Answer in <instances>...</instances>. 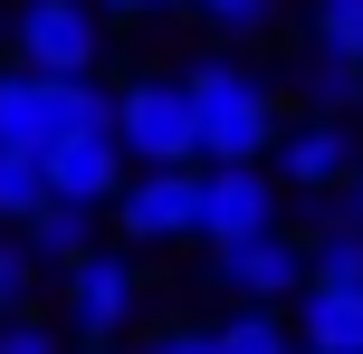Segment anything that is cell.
Masks as SVG:
<instances>
[{"label":"cell","instance_id":"5b68a950","mask_svg":"<svg viewBox=\"0 0 363 354\" xmlns=\"http://www.w3.org/2000/svg\"><path fill=\"white\" fill-rule=\"evenodd\" d=\"M96 0H19V67L38 77H96Z\"/></svg>","mask_w":363,"mask_h":354},{"label":"cell","instance_id":"52a82bcc","mask_svg":"<svg viewBox=\"0 0 363 354\" xmlns=\"http://www.w3.org/2000/svg\"><path fill=\"white\" fill-rule=\"evenodd\" d=\"M191 172L201 163H144L115 182V221H125V240H191Z\"/></svg>","mask_w":363,"mask_h":354},{"label":"cell","instance_id":"cb8c5ba5","mask_svg":"<svg viewBox=\"0 0 363 354\" xmlns=\"http://www.w3.org/2000/svg\"><path fill=\"white\" fill-rule=\"evenodd\" d=\"M287 354H315V345H287Z\"/></svg>","mask_w":363,"mask_h":354},{"label":"cell","instance_id":"30bf717a","mask_svg":"<svg viewBox=\"0 0 363 354\" xmlns=\"http://www.w3.org/2000/svg\"><path fill=\"white\" fill-rule=\"evenodd\" d=\"M296 287H306L296 336L315 354H363V278H296Z\"/></svg>","mask_w":363,"mask_h":354},{"label":"cell","instance_id":"7a4b0ae2","mask_svg":"<svg viewBox=\"0 0 363 354\" xmlns=\"http://www.w3.org/2000/svg\"><path fill=\"white\" fill-rule=\"evenodd\" d=\"M106 125V87L96 77H38V67H0V144L48 153L57 134Z\"/></svg>","mask_w":363,"mask_h":354},{"label":"cell","instance_id":"7402d4cb","mask_svg":"<svg viewBox=\"0 0 363 354\" xmlns=\"http://www.w3.org/2000/svg\"><path fill=\"white\" fill-rule=\"evenodd\" d=\"M106 10H134V19H144V10H172V0H106Z\"/></svg>","mask_w":363,"mask_h":354},{"label":"cell","instance_id":"ba28073f","mask_svg":"<svg viewBox=\"0 0 363 354\" xmlns=\"http://www.w3.org/2000/svg\"><path fill=\"white\" fill-rule=\"evenodd\" d=\"M38 172H48V201H86V211H106L115 182H125V144H115L106 125H77V134H57V144L38 153Z\"/></svg>","mask_w":363,"mask_h":354},{"label":"cell","instance_id":"8fae6325","mask_svg":"<svg viewBox=\"0 0 363 354\" xmlns=\"http://www.w3.org/2000/svg\"><path fill=\"white\" fill-rule=\"evenodd\" d=\"M277 172H287L296 192H335L354 172V144H345V125L335 115H315V125H296L287 144H277Z\"/></svg>","mask_w":363,"mask_h":354},{"label":"cell","instance_id":"e0dca14e","mask_svg":"<svg viewBox=\"0 0 363 354\" xmlns=\"http://www.w3.org/2000/svg\"><path fill=\"white\" fill-rule=\"evenodd\" d=\"M306 87L325 96V106H363V67H354V57H335V48H315V67H306Z\"/></svg>","mask_w":363,"mask_h":354},{"label":"cell","instance_id":"603a6c76","mask_svg":"<svg viewBox=\"0 0 363 354\" xmlns=\"http://www.w3.org/2000/svg\"><path fill=\"white\" fill-rule=\"evenodd\" d=\"M354 221H363V182H354Z\"/></svg>","mask_w":363,"mask_h":354},{"label":"cell","instance_id":"2e32d148","mask_svg":"<svg viewBox=\"0 0 363 354\" xmlns=\"http://www.w3.org/2000/svg\"><path fill=\"white\" fill-rule=\"evenodd\" d=\"M306 38L335 48V57H354L363 48V0H306Z\"/></svg>","mask_w":363,"mask_h":354},{"label":"cell","instance_id":"7c38bea8","mask_svg":"<svg viewBox=\"0 0 363 354\" xmlns=\"http://www.w3.org/2000/svg\"><path fill=\"white\" fill-rule=\"evenodd\" d=\"M19 249H29L38 268L86 259V249H96V211H86V201H38L29 221H19Z\"/></svg>","mask_w":363,"mask_h":354},{"label":"cell","instance_id":"277c9868","mask_svg":"<svg viewBox=\"0 0 363 354\" xmlns=\"http://www.w3.org/2000/svg\"><path fill=\"white\" fill-rule=\"evenodd\" d=\"M249 230H277V182L258 163H201L191 172V240H249Z\"/></svg>","mask_w":363,"mask_h":354},{"label":"cell","instance_id":"484cf974","mask_svg":"<svg viewBox=\"0 0 363 354\" xmlns=\"http://www.w3.org/2000/svg\"><path fill=\"white\" fill-rule=\"evenodd\" d=\"M354 67H363V48H354Z\"/></svg>","mask_w":363,"mask_h":354},{"label":"cell","instance_id":"d4e9b609","mask_svg":"<svg viewBox=\"0 0 363 354\" xmlns=\"http://www.w3.org/2000/svg\"><path fill=\"white\" fill-rule=\"evenodd\" d=\"M86 354H106V345H86Z\"/></svg>","mask_w":363,"mask_h":354},{"label":"cell","instance_id":"9a60e30c","mask_svg":"<svg viewBox=\"0 0 363 354\" xmlns=\"http://www.w3.org/2000/svg\"><path fill=\"white\" fill-rule=\"evenodd\" d=\"M306 278H363V221H354V211L306 240Z\"/></svg>","mask_w":363,"mask_h":354},{"label":"cell","instance_id":"ac0fdd59","mask_svg":"<svg viewBox=\"0 0 363 354\" xmlns=\"http://www.w3.org/2000/svg\"><path fill=\"white\" fill-rule=\"evenodd\" d=\"M29 287H38V259L19 249V230H0V316H10V306H29Z\"/></svg>","mask_w":363,"mask_h":354},{"label":"cell","instance_id":"3957f363","mask_svg":"<svg viewBox=\"0 0 363 354\" xmlns=\"http://www.w3.org/2000/svg\"><path fill=\"white\" fill-rule=\"evenodd\" d=\"M106 134L125 144V163H201V153H191L182 77H134L125 96H106Z\"/></svg>","mask_w":363,"mask_h":354},{"label":"cell","instance_id":"6da1fadb","mask_svg":"<svg viewBox=\"0 0 363 354\" xmlns=\"http://www.w3.org/2000/svg\"><path fill=\"white\" fill-rule=\"evenodd\" d=\"M182 106H191V153H201V163H258V153L277 144L268 77L230 67V57H211V67L182 77Z\"/></svg>","mask_w":363,"mask_h":354},{"label":"cell","instance_id":"4fadbf2b","mask_svg":"<svg viewBox=\"0 0 363 354\" xmlns=\"http://www.w3.org/2000/svg\"><path fill=\"white\" fill-rule=\"evenodd\" d=\"M201 336H211V354H287L296 326L277 316V306H239L230 326H201Z\"/></svg>","mask_w":363,"mask_h":354},{"label":"cell","instance_id":"ffe728a7","mask_svg":"<svg viewBox=\"0 0 363 354\" xmlns=\"http://www.w3.org/2000/svg\"><path fill=\"white\" fill-rule=\"evenodd\" d=\"M201 19H220V29H268V10L277 0H191Z\"/></svg>","mask_w":363,"mask_h":354},{"label":"cell","instance_id":"8992f818","mask_svg":"<svg viewBox=\"0 0 363 354\" xmlns=\"http://www.w3.org/2000/svg\"><path fill=\"white\" fill-rule=\"evenodd\" d=\"M296 278H306V249L277 240V230H249V240H220V249H211V287H230L239 306L296 297Z\"/></svg>","mask_w":363,"mask_h":354},{"label":"cell","instance_id":"5bb4252c","mask_svg":"<svg viewBox=\"0 0 363 354\" xmlns=\"http://www.w3.org/2000/svg\"><path fill=\"white\" fill-rule=\"evenodd\" d=\"M38 201H48V172H38V153L0 144V230H19V221H29Z\"/></svg>","mask_w":363,"mask_h":354},{"label":"cell","instance_id":"d6986e66","mask_svg":"<svg viewBox=\"0 0 363 354\" xmlns=\"http://www.w3.org/2000/svg\"><path fill=\"white\" fill-rule=\"evenodd\" d=\"M0 354H67V345H57V326H38L29 306H10V316H0Z\"/></svg>","mask_w":363,"mask_h":354},{"label":"cell","instance_id":"44dd1931","mask_svg":"<svg viewBox=\"0 0 363 354\" xmlns=\"http://www.w3.org/2000/svg\"><path fill=\"white\" fill-rule=\"evenodd\" d=\"M144 354H211V336H201V326H172V336H153Z\"/></svg>","mask_w":363,"mask_h":354},{"label":"cell","instance_id":"9c48e42d","mask_svg":"<svg viewBox=\"0 0 363 354\" xmlns=\"http://www.w3.org/2000/svg\"><path fill=\"white\" fill-rule=\"evenodd\" d=\"M125 316H134V259H125V249L67 259V326H77V336H115Z\"/></svg>","mask_w":363,"mask_h":354}]
</instances>
